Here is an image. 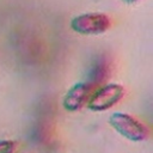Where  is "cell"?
<instances>
[{
    "label": "cell",
    "instance_id": "obj_7",
    "mask_svg": "<svg viewBox=\"0 0 153 153\" xmlns=\"http://www.w3.org/2000/svg\"><path fill=\"white\" fill-rule=\"evenodd\" d=\"M123 1H126V2H128V4H133V2L139 1V0H123Z\"/></svg>",
    "mask_w": 153,
    "mask_h": 153
},
{
    "label": "cell",
    "instance_id": "obj_2",
    "mask_svg": "<svg viewBox=\"0 0 153 153\" xmlns=\"http://www.w3.org/2000/svg\"><path fill=\"white\" fill-rule=\"evenodd\" d=\"M111 26V19L104 13H82L74 17L71 27L82 35H98Z\"/></svg>",
    "mask_w": 153,
    "mask_h": 153
},
{
    "label": "cell",
    "instance_id": "obj_5",
    "mask_svg": "<svg viewBox=\"0 0 153 153\" xmlns=\"http://www.w3.org/2000/svg\"><path fill=\"white\" fill-rule=\"evenodd\" d=\"M110 72H111L110 60L105 56H102V59H99L96 62V65L92 67L87 81H90V82H92L97 86V85H99L100 82H103L104 80H106L109 78Z\"/></svg>",
    "mask_w": 153,
    "mask_h": 153
},
{
    "label": "cell",
    "instance_id": "obj_6",
    "mask_svg": "<svg viewBox=\"0 0 153 153\" xmlns=\"http://www.w3.org/2000/svg\"><path fill=\"white\" fill-rule=\"evenodd\" d=\"M16 142L12 140H0V153H13Z\"/></svg>",
    "mask_w": 153,
    "mask_h": 153
},
{
    "label": "cell",
    "instance_id": "obj_1",
    "mask_svg": "<svg viewBox=\"0 0 153 153\" xmlns=\"http://www.w3.org/2000/svg\"><path fill=\"white\" fill-rule=\"evenodd\" d=\"M109 123L122 136L130 141H145L149 136V129L134 116L124 112H115L110 116Z\"/></svg>",
    "mask_w": 153,
    "mask_h": 153
},
{
    "label": "cell",
    "instance_id": "obj_3",
    "mask_svg": "<svg viewBox=\"0 0 153 153\" xmlns=\"http://www.w3.org/2000/svg\"><path fill=\"white\" fill-rule=\"evenodd\" d=\"M124 96V88L120 84H106L94 90L88 99V108L93 111H104L118 103Z\"/></svg>",
    "mask_w": 153,
    "mask_h": 153
},
{
    "label": "cell",
    "instance_id": "obj_4",
    "mask_svg": "<svg viewBox=\"0 0 153 153\" xmlns=\"http://www.w3.org/2000/svg\"><path fill=\"white\" fill-rule=\"evenodd\" d=\"M96 85L90 81L78 82L73 87L69 88V91L66 93V97L63 99V105L69 111H75L82 108L86 103H88V99L93 91L96 90Z\"/></svg>",
    "mask_w": 153,
    "mask_h": 153
}]
</instances>
